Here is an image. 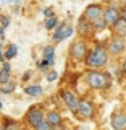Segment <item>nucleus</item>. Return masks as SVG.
Masks as SVG:
<instances>
[{"label": "nucleus", "mask_w": 126, "mask_h": 130, "mask_svg": "<svg viewBox=\"0 0 126 130\" xmlns=\"http://www.w3.org/2000/svg\"><path fill=\"white\" fill-rule=\"evenodd\" d=\"M108 51H107V47H104V46H100V44H97V46L94 49H91V51L87 52V55H86V65L89 68H94V70H97V68H102L107 65L108 62Z\"/></svg>", "instance_id": "nucleus-1"}, {"label": "nucleus", "mask_w": 126, "mask_h": 130, "mask_svg": "<svg viewBox=\"0 0 126 130\" xmlns=\"http://www.w3.org/2000/svg\"><path fill=\"white\" fill-rule=\"evenodd\" d=\"M86 83L92 89H107V88H110L112 80H110L108 73H104L100 70H94L92 68V70H89L86 73Z\"/></svg>", "instance_id": "nucleus-2"}, {"label": "nucleus", "mask_w": 126, "mask_h": 130, "mask_svg": "<svg viewBox=\"0 0 126 130\" xmlns=\"http://www.w3.org/2000/svg\"><path fill=\"white\" fill-rule=\"evenodd\" d=\"M108 54L113 57H118L126 51V39L121 38V36H113V38L108 41V46H107Z\"/></svg>", "instance_id": "nucleus-3"}, {"label": "nucleus", "mask_w": 126, "mask_h": 130, "mask_svg": "<svg viewBox=\"0 0 126 130\" xmlns=\"http://www.w3.org/2000/svg\"><path fill=\"white\" fill-rule=\"evenodd\" d=\"M87 52H89V49H87L86 42H84L83 39L74 41V42L71 44V47H70V55L74 60H86Z\"/></svg>", "instance_id": "nucleus-4"}, {"label": "nucleus", "mask_w": 126, "mask_h": 130, "mask_svg": "<svg viewBox=\"0 0 126 130\" xmlns=\"http://www.w3.org/2000/svg\"><path fill=\"white\" fill-rule=\"evenodd\" d=\"M120 18H121V8L115 7V5H110L104 10V20H105V23H107L108 28H112Z\"/></svg>", "instance_id": "nucleus-5"}, {"label": "nucleus", "mask_w": 126, "mask_h": 130, "mask_svg": "<svg viewBox=\"0 0 126 130\" xmlns=\"http://www.w3.org/2000/svg\"><path fill=\"white\" fill-rule=\"evenodd\" d=\"M26 122L31 125V127H34V128H37L40 124L44 122V112H42V109H39V107H31L29 111H28L26 114Z\"/></svg>", "instance_id": "nucleus-6"}, {"label": "nucleus", "mask_w": 126, "mask_h": 130, "mask_svg": "<svg viewBox=\"0 0 126 130\" xmlns=\"http://www.w3.org/2000/svg\"><path fill=\"white\" fill-rule=\"evenodd\" d=\"M104 10L105 8L100 5V3H91V5H87V8L84 10V18L92 23V21H95L97 18L104 16Z\"/></svg>", "instance_id": "nucleus-7"}, {"label": "nucleus", "mask_w": 126, "mask_h": 130, "mask_svg": "<svg viewBox=\"0 0 126 130\" xmlns=\"http://www.w3.org/2000/svg\"><path fill=\"white\" fill-rule=\"evenodd\" d=\"M94 112H95V109H94V104L91 103L89 99H79V107H78V114H79V117L81 119H92L94 117Z\"/></svg>", "instance_id": "nucleus-8"}, {"label": "nucleus", "mask_w": 126, "mask_h": 130, "mask_svg": "<svg viewBox=\"0 0 126 130\" xmlns=\"http://www.w3.org/2000/svg\"><path fill=\"white\" fill-rule=\"evenodd\" d=\"M62 99L66 104V107L70 109L73 114H78V107H79V99L73 94L71 91H62Z\"/></svg>", "instance_id": "nucleus-9"}, {"label": "nucleus", "mask_w": 126, "mask_h": 130, "mask_svg": "<svg viewBox=\"0 0 126 130\" xmlns=\"http://www.w3.org/2000/svg\"><path fill=\"white\" fill-rule=\"evenodd\" d=\"M110 124L113 130H126V112H113Z\"/></svg>", "instance_id": "nucleus-10"}, {"label": "nucleus", "mask_w": 126, "mask_h": 130, "mask_svg": "<svg viewBox=\"0 0 126 130\" xmlns=\"http://www.w3.org/2000/svg\"><path fill=\"white\" fill-rule=\"evenodd\" d=\"M112 29H113V32H115V36H121V38L126 39V20L121 16L118 21L112 26Z\"/></svg>", "instance_id": "nucleus-11"}, {"label": "nucleus", "mask_w": 126, "mask_h": 130, "mask_svg": "<svg viewBox=\"0 0 126 130\" xmlns=\"http://www.w3.org/2000/svg\"><path fill=\"white\" fill-rule=\"evenodd\" d=\"M91 29H92L91 21H87L84 16H83V18H79V23H78V31H79V34L83 36V38H86Z\"/></svg>", "instance_id": "nucleus-12"}, {"label": "nucleus", "mask_w": 126, "mask_h": 130, "mask_svg": "<svg viewBox=\"0 0 126 130\" xmlns=\"http://www.w3.org/2000/svg\"><path fill=\"white\" fill-rule=\"evenodd\" d=\"M45 120H47L54 128H57V127H60V125H62V116H60L58 112H55V111L48 112L47 117H45Z\"/></svg>", "instance_id": "nucleus-13"}, {"label": "nucleus", "mask_w": 126, "mask_h": 130, "mask_svg": "<svg viewBox=\"0 0 126 130\" xmlns=\"http://www.w3.org/2000/svg\"><path fill=\"white\" fill-rule=\"evenodd\" d=\"M42 57H44V60H47L50 65H54V62H55V49H54V46H45L44 47Z\"/></svg>", "instance_id": "nucleus-14"}, {"label": "nucleus", "mask_w": 126, "mask_h": 130, "mask_svg": "<svg viewBox=\"0 0 126 130\" xmlns=\"http://www.w3.org/2000/svg\"><path fill=\"white\" fill-rule=\"evenodd\" d=\"M65 29H66V23H62V24H58V26H57L55 34H54V41H55V44L62 42V41L65 39Z\"/></svg>", "instance_id": "nucleus-15"}, {"label": "nucleus", "mask_w": 126, "mask_h": 130, "mask_svg": "<svg viewBox=\"0 0 126 130\" xmlns=\"http://www.w3.org/2000/svg\"><path fill=\"white\" fill-rule=\"evenodd\" d=\"M24 93H26L28 96L37 98V96H42L44 89H42V86H39V85H34V86H28L26 89H24Z\"/></svg>", "instance_id": "nucleus-16"}, {"label": "nucleus", "mask_w": 126, "mask_h": 130, "mask_svg": "<svg viewBox=\"0 0 126 130\" xmlns=\"http://www.w3.org/2000/svg\"><path fill=\"white\" fill-rule=\"evenodd\" d=\"M92 29L94 31H104L105 28H107V23H105V20H104V16H100V18H97L95 21H92Z\"/></svg>", "instance_id": "nucleus-17"}, {"label": "nucleus", "mask_w": 126, "mask_h": 130, "mask_svg": "<svg viewBox=\"0 0 126 130\" xmlns=\"http://www.w3.org/2000/svg\"><path fill=\"white\" fill-rule=\"evenodd\" d=\"M10 81V65L8 63H3V70L0 72V83H7Z\"/></svg>", "instance_id": "nucleus-18"}, {"label": "nucleus", "mask_w": 126, "mask_h": 130, "mask_svg": "<svg viewBox=\"0 0 126 130\" xmlns=\"http://www.w3.org/2000/svg\"><path fill=\"white\" fill-rule=\"evenodd\" d=\"M16 88V85L13 83V81H7V83L2 85V88H0V93L2 94H10V93H13Z\"/></svg>", "instance_id": "nucleus-19"}, {"label": "nucleus", "mask_w": 126, "mask_h": 130, "mask_svg": "<svg viewBox=\"0 0 126 130\" xmlns=\"http://www.w3.org/2000/svg\"><path fill=\"white\" fill-rule=\"evenodd\" d=\"M16 54H18V46L16 44H10L5 52V59H13V57H16Z\"/></svg>", "instance_id": "nucleus-20"}, {"label": "nucleus", "mask_w": 126, "mask_h": 130, "mask_svg": "<svg viewBox=\"0 0 126 130\" xmlns=\"http://www.w3.org/2000/svg\"><path fill=\"white\" fill-rule=\"evenodd\" d=\"M55 26H58V20H57V16H50V18L45 20V28H47V29H54Z\"/></svg>", "instance_id": "nucleus-21"}, {"label": "nucleus", "mask_w": 126, "mask_h": 130, "mask_svg": "<svg viewBox=\"0 0 126 130\" xmlns=\"http://www.w3.org/2000/svg\"><path fill=\"white\" fill-rule=\"evenodd\" d=\"M3 128L5 130H18V124L13 120H7V124L3 125Z\"/></svg>", "instance_id": "nucleus-22"}, {"label": "nucleus", "mask_w": 126, "mask_h": 130, "mask_svg": "<svg viewBox=\"0 0 126 130\" xmlns=\"http://www.w3.org/2000/svg\"><path fill=\"white\" fill-rule=\"evenodd\" d=\"M52 128H54V127H52V125L48 124L47 120H44V122H42V124H40V125H39V127L36 128V130H52Z\"/></svg>", "instance_id": "nucleus-23"}, {"label": "nucleus", "mask_w": 126, "mask_h": 130, "mask_svg": "<svg viewBox=\"0 0 126 130\" xmlns=\"http://www.w3.org/2000/svg\"><path fill=\"white\" fill-rule=\"evenodd\" d=\"M57 78H58V73H57L55 70H52V72L47 73V80H48V81H55Z\"/></svg>", "instance_id": "nucleus-24"}, {"label": "nucleus", "mask_w": 126, "mask_h": 130, "mask_svg": "<svg viewBox=\"0 0 126 130\" xmlns=\"http://www.w3.org/2000/svg\"><path fill=\"white\" fill-rule=\"evenodd\" d=\"M48 65H50V63H48L47 60H44V59H42V60H40V62H39V68H40V70H42V72H45Z\"/></svg>", "instance_id": "nucleus-25"}, {"label": "nucleus", "mask_w": 126, "mask_h": 130, "mask_svg": "<svg viewBox=\"0 0 126 130\" xmlns=\"http://www.w3.org/2000/svg\"><path fill=\"white\" fill-rule=\"evenodd\" d=\"M44 15H45L47 18H50V16H55V15H54V8H45V10H44Z\"/></svg>", "instance_id": "nucleus-26"}, {"label": "nucleus", "mask_w": 126, "mask_h": 130, "mask_svg": "<svg viewBox=\"0 0 126 130\" xmlns=\"http://www.w3.org/2000/svg\"><path fill=\"white\" fill-rule=\"evenodd\" d=\"M8 23H10V18H8V16H3V18H2V24H3V26H8Z\"/></svg>", "instance_id": "nucleus-27"}, {"label": "nucleus", "mask_w": 126, "mask_h": 130, "mask_svg": "<svg viewBox=\"0 0 126 130\" xmlns=\"http://www.w3.org/2000/svg\"><path fill=\"white\" fill-rule=\"evenodd\" d=\"M3 36H5V26H0V41L3 39Z\"/></svg>", "instance_id": "nucleus-28"}, {"label": "nucleus", "mask_w": 126, "mask_h": 130, "mask_svg": "<svg viewBox=\"0 0 126 130\" xmlns=\"http://www.w3.org/2000/svg\"><path fill=\"white\" fill-rule=\"evenodd\" d=\"M121 16H123V18L126 20V5H123V7H121Z\"/></svg>", "instance_id": "nucleus-29"}, {"label": "nucleus", "mask_w": 126, "mask_h": 130, "mask_svg": "<svg viewBox=\"0 0 126 130\" xmlns=\"http://www.w3.org/2000/svg\"><path fill=\"white\" fill-rule=\"evenodd\" d=\"M121 70H123V73L126 75V57H124V60H123V65H121Z\"/></svg>", "instance_id": "nucleus-30"}, {"label": "nucleus", "mask_w": 126, "mask_h": 130, "mask_svg": "<svg viewBox=\"0 0 126 130\" xmlns=\"http://www.w3.org/2000/svg\"><path fill=\"white\" fill-rule=\"evenodd\" d=\"M121 2V5H126V0H120Z\"/></svg>", "instance_id": "nucleus-31"}, {"label": "nucleus", "mask_w": 126, "mask_h": 130, "mask_svg": "<svg viewBox=\"0 0 126 130\" xmlns=\"http://www.w3.org/2000/svg\"><path fill=\"white\" fill-rule=\"evenodd\" d=\"M0 130H5V128H3V127H2V125H0Z\"/></svg>", "instance_id": "nucleus-32"}]
</instances>
